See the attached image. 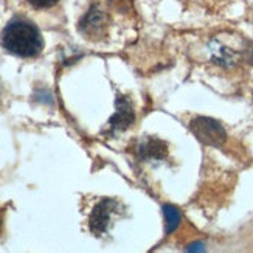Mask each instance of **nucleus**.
I'll list each match as a JSON object with an SVG mask.
<instances>
[{
    "label": "nucleus",
    "mask_w": 253,
    "mask_h": 253,
    "mask_svg": "<svg viewBox=\"0 0 253 253\" xmlns=\"http://www.w3.org/2000/svg\"><path fill=\"white\" fill-rule=\"evenodd\" d=\"M135 120V114H134V109H132V104L129 100L126 98H118L117 101V112L115 115L111 118V127L114 130H125L127 129Z\"/></svg>",
    "instance_id": "nucleus-5"
},
{
    "label": "nucleus",
    "mask_w": 253,
    "mask_h": 253,
    "mask_svg": "<svg viewBox=\"0 0 253 253\" xmlns=\"http://www.w3.org/2000/svg\"><path fill=\"white\" fill-rule=\"evenodd\" d=\"M167 154H168L167 145L159 138L149 137L146 140H143V143L138 146V156L143 160H148V159L160 160L167 157Z\"/></svg>",
    "instance_id": "nucleus-6"
},
{
    "label": "nucleus",
    "mask_w": 253,
    "mask_h": 253,
    "mask_svg": "<svg viewBox=\"0 0 253 253\" xmlns=\"http://www.w3.org/2000/svg\"><path fill=\"white\" fill-rule=\"evenodd\" d=\"M163 214H165V233L171 235L180 225L182 221L180 211L174 205H163Z\"/></svg>",
    "instance_id": "nucleus-7"
},
{
    "label": "nucleus",
    "mask_w": 253,
    "mask_h": 253,
    "mask_svg": "<svg viewBox=\"0 0 253 253\" xmlns=\"http://www.w3.org/2000/svg\"><path fill=\"white\" fill-rule=\"evenodd\" d=\"M59 2V0H27V3H30L33 8L38 9H45V8H51Z\"/></svg>",
    "instance_id": "nucleus-8"
},
{
    "label": "nucleus",
    "mask_w": 253,
    "mask_h": 253,
    "mask_svg": "<svg viewBox=\"0 0 253 253\" xmlns=\"http://www.w3.org/2000/svg\"><path fill=\"white\" fill-rule=\"evenodd\" d=\"M0 221H2V216H0Z\"/></svg>",
    "instance_id": "nucleus-11"
},
{
    "label": "nucleus",
    "mask_w": 253,
    "mask_h": 253,
    "mask_svg": "<svg viewBox=\"0 0 253 253\" xmlns=\"http://www.w3.org/2000/svg\"><path fill=\"white\" fill-rule=\"evenodd\" d=\"M190 129L196 138L207 146L221 148L227 141V132L224 126L208 117H196L190 122Z\"/></svg>",
    "instance_id": "nucleus-2"
},
{
    "label": "nucleus",
    "mask_w": 253,
    "mask_h": 253,
    "mask_svg": "<svg viewBox=\"0 0 253 253\" xmlns=\"http://www.w3.org/2000/svg\"><path fill=\"white\" fill-rule=\"evenodd\" d=\"M117 207L118 202L114 199H103L93 207L89 217V227L93 235L100 236L106 232L109 224H111L112 214L117 211Z\"/></svg>",
    "instance_id": "nucleus-3"
},
{
    "label": "nucleus",
    "mask_w": 253,
    "mask_h": 253,
    "mask_svg": "<svg viewBox=\"0 0 253 253\" xmlns=\"http://www.w3.org/2000/svg\"><path fill=\"white\" fill-rule=\"evenodd\" d=\"M186 250H188V252H204L205 249H204V244L196 243V244H191L190 247H186Z\"/></svg>",
    "instance_id": "nucleus-9"
},
{
    "label": "nucleus",
    "mask_w": 253,
    "mask_h": 253,
    "mask_svg": "<svg viewBox=\"0 0 253 253\" xmlns=\"http://www.w3.org/2000/svg\"><path fill=\"white\" fill-rule=\"evenodd\" d=\"M106 30H107V16L98 6H92L89 9V13L80 22V31L84 33L85 38L89 39H98L104 36Z\"/></svg>",
    "instance_id": "nucleus-4"
},
{
    "label": "nucleus",
    "mask_w": 253,
    "mask_h": 253,
    "mask_svg": "<svg viewBox=\"0 0 253 253\" xmlns=\"http://www.w3.org/2000/svg\"><path fill=\"white\" fill-rule=\"evenodd\" d=\"M247 51H249V54H247V61L253 64V45H252V48H247Z\"/></svg>",
    "instance_id": "nucleus-10"
},
{
    "label": "nucleus",
    "mask_w": 253,
    "mask_h": 253,
    "mask_svg": "<svg viewBox=\"0 0 253 253\" xmlns=\"http://www.w3.org/2000/svg\"><path fill=\"white\" fill-rule=\"evenodd\" d=\"M2 47L19 58H36L43 48V39L35 24L13 19L2 31Z\"/></svg>",
    "instance_id": "nucleus-1"
}]
</instances>
